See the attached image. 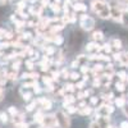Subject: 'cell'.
<instances>
[{"label":"cell","instance_id":"7402d4cb","mask_svg":"<svg viewBox=\"0 0 128 128\" xmlns=\"http://www.w3.org/2000/svg\"><path fill=\"white\" fill-rule=\"evenodd\" d=\"M44 115H45V114H44V110H41V109H40V110H37V112H36V114L34 115V120H35V122H37V123H41L42 118H44Z\"/></svg>","mask_w":128,"mask_h":128},{"label":"cell","instance_id":"603a6c76","mask_svg":"<svg viewBox=\"0 0 128 128\" xmlns=\"http://www.w3.org/2000/svg\"><path fill=\"white\" fill-rule=\"evenodd\" d=\"M8 81V72L5 69H0V84H4Z\"/></svg>","mask_w":128,"mask_h":128},{"label":"cell","instance_id":"2e32d148","mask_svg":"<svg viewBox=\"0 0 128 128\" xmlns=\"http://www.w3.org/2000/svg\"><path fill=\"white\" fill-rule=\"evenodd\" d=\"M112 52H113V49H112V46H110L109 42H108V44L101 45V52H100V54H106V55H109V54H112Z\"/></svg>","mask_w":128,"mask_h":128},{"label":"cell","instance_id":"7dc6e473","mask_svg":"<svg viewBox=\"0 0 128 128\" xmlns=\"http://www.w3.org/2000/svg\"><path fill=\"white\" fill-rule=\"evenodd\" d=\"M108 128H115V127H114V126H109Z\"/></svg>","mask_w":128,"mask_h":128},{"label":"cell","instance_id":"8fae6325","mask_svg":"<svg viewBox=\"0 0 128 128\" xmlns=\"http://www.w3.org/2000/svg\"><path fill=\"white\" fill-rule=\"evenodd\" d=\"M114 86H115V90H118L119 92H124V91L127 90V87H128V84H127L126 81H120V80H118V81L114 83Z\"/></svg>","mask_w":128,"mask_h":128},{"label":"cell","instance_id":"52a82bcc","mask_svg":"<svg viewBox=\"0 0 128 128\" xmlns=\"http://www.w3.org/2000/svg\"><path fill=\"white\" fill-rule=\"evenodd\" d=\"M36 102L41 108V110H50L52 108V101L49 100V99H46V98H40Z\"/></svg>","mask_w":128,"mask_h":128},{"label":"cell","instance_id":"7a4b0ae2","mask_svg":"<svg viewBox=\"0 0 128 128\" xmlns=\"http://www.w3.org/2000/svg\"><path fill=\"white\" fill-rule=\"evenodd\" d=\"M55 116H56L58 128H70V118L67 113L59 110L55 113Z\"/></svg>","mask_w":128,"mask_h":128},{"label":"cell","instance_id":"b9f144b4","mask_svg":"<svg viewBox=\"0 0 128 128\" xmlns=\"http://www.w3.org/2000/svg\"><path fill=\"white\" fill-rule=\"evenodd\" d=\"M90 128H100V126L98 124V122H96V120H94V122H91Z\"/></svg>","mask_w":128,"mask_h":128},{"label":"cell","instance_id":"d6a6232c","mask_svg":"<svg viewBox=\"0 0 128 128\" xmlns=\"http://www.w3.org/2000/svg\"><path fill=\"white\" fill-rule=\"evenodd\" d=\"M20 66H22V62H20L19 59H17V60H14V62L12 63V69H14V70H18Z\"/></svg>","mask_w":128,"mask_h":128},{"label":"cell","instance_id":"3957f363","mask_svg":"<svg viewBox=\"0 0 128 128\" xmlns=\"http://www.w3.org/2000/svg\"><path fill=\"white\" fill-rule=\"evenodd\" d=\"M114 112V106L110 104V102H102L101 105H99L96 108V116H100V115H106L109 116L110 114H113Z\"/></svg>","mask_w":128,"mask_h":128},{"label":"cell","instance_id":"ba28073f","mask_svg":"<svg viewBox=\"0 0 128 128\" xmlns=\"http://www.w3.org/2000/svg\"><path fill=\"white\" fill-rule=\"evenodd\" d=\"M96 122H98V124L100 126V128H108L110 126V119L109 116L106 115H100V116H96Z\"/></svg>","mask_w":128,"mask_h":128},{"label":"cell","instance_id":"9c48e42d","mask_svg":"<svg viewBox=\"0 0 128 128\" xmlns=\"http://www.w3.org/2000/svg\"><path fill=\"white\" fill-rule=\"evenodd\" d=\"M109 44H110V46H112L113 51H118V50H120V49H122V41H120L119 38H116V37L112 38V40L109 41Z\"/></svg>","mask_w":128,"mask_h":128},{"label":"cell","instance_id":"1f68e13d","mask_svg":"<svg viewBox=\"0 0 128 128\" xmlns=\"http://www.w3.org/2000/svg\"><path fill=\"white\" fill-rule=\"evenodd\" d=\"M69 78H70L72 81H78V80H81V73H78V72H72L70 76H69Z\"/></svg>","mask_w":128,"mask_h":128},{"label":"cell","instance_id":"c3c4849f","mask_svg":"<svg viewBox=\"0 0 128 128\" xmlns=\"http://www.w3.org/2000/svg\"><path fill=\"white\" fill-rule=\"evenodd\" d=\"M80 2H81V0H80Z\"/></svg>","mask_w":128,"mask_h":128},{"label":"cell","instance_id":"f1b7e54d","mask_svg":"<svg viewBox=\"0 0 128 128\" xmlns=\"http://www.w3.org/2000/svg\"><path fill=\"white\" fill-rule=\"evenodd\" d=\"M76 60L80 63V66H82V64H86L88 62V56H86V55H78Z\"/></svg>","mask_w":128,"mask_h":128},{"label":"cell","instance_id":"f6af8a7d","mask_svg":"<svg viewBox=\"0 0 128 128\" xmlns=\"http://www.w3.org/2000/svg\"><path fill=\"white\" fill-rule=\"evenodd\" d=\"M54 3H58V4H59V3H60V0H54Z\"/></svg>","mask_w":128,"mask_h":128},{"label":"cell","instance_id":"bcb514c9","mask_svg":"<svg viewBox=\"0 0 128 128\" xmlns=\"http://www.w3.org/2000/svg\"><path fill=\"white\" fill-rule=\"evenodd\" d=\"M126 82H127V84H128V76H127V78H126Z\"/></svg>","mask_w":128,"mask_h":128},{"label":"cell","instance_id":"f35d334b","mask_svg":"<svg viewBox=\"0 0 128 128\" xmlns=\"http://www.w3.org/2000/svg\"><path fill=\"white\" fill-rule=\"evenodd\" d=\"M5 35H6V31L4 28H0V41L5 40Z\"/></svg>","mask_w":128,"mask_h":128},{"label":"cell","instance_id":"4fadbf2b","mask_svg":"<svg viewBox=\"0 0 128 128\" xmlns=\"http://www.w3.org/2000/svg\"><path fill=\"white\" fill-rule=\"evenodd\" d=\"M72 9L74 10V12H86L87 6L84 4H82V3H80V2H77V3H74L72 5Z\"/></svg>","mask_w":128,"mask_h":128},{"label":"cell","instance_id":"83f0119b","mask_svg":"<svg viewBox=\"0 0 128 128\" xmlns=\"http://www.w3.org/2000/svg\"><path fill=\"white\" fill-rule=\"evenodd\" d=\"M66 108H67V113L68 114H74V113L78 112V108H77V106H74V104L68 105V106H66Z\"/></svg>","mask_w":128,"mask_h":128},{"label":"cell","instance_id":"5b68a950","mask_svg":"<svg viewBox=\"0 0 128 128\" xmlns=\"http://www.w3.org/2000/svg\"><path fill=\"white\" fill-rule=\"evenodd\" d=\"M80 26H81V28L84 30V31H91V30H94V27H95V19L88 16L86 19L81 20Z\"/></svg>","mask_w":128,"mask_h":128},{"label":"cell","instance_id":"836d02e7","mask_svg":"<svg viewBox=\"0 0 128 128\" xmlns=\"http://www.w3.org/2000/svg\"><path fill=\"white\" fill-rule=\"evenodd\" d=\"M8 113H5V112H0V122L2 123H6L8 122Z\"/></svg>","mask_w":128,"mask_h":128},{"label":"cell","instance_id":"8d00e7d4","mask_svg":"<svg viewBox=\"0 0 128 128\" xmlns=\"http://www.w3.org/2000/svg\"><path fill=\"white\" fill-rule=\"evenodd\" d=\"M27 128H42V126H41V123H37V122H32V123H30V124H27Z\"/></svg>","mask_w":128,"mask_h":128},{"label":"cell","instance_id":"cb8c5ba5","mask_svg":"<svg viewBox=\"0 0 128 128\" xmlns=\"http://www.w3.org/2000/svg\"><path fill=\"white\" fill-rule=\"evenodd\" d=\"M100 101H101V98H98V96H91V98H90V105L95 106V108H98V106H99Z\"/></svg>","mask_w":128,"mask_h":128},{"label":"cell","instance_id":"277c9868","mask_svg":"<svg viewBox=\"0 0 128 128\" xmlns=\"http://www.w3.org/2000/svg\"><path fill=\"white\" fill-rule=\"evenodd\" d=\"M41 126H42V128H55V127H58L55 114L44 115V118L41 120Z\"/></svg>","mask_w":128,"mask_h":128},{"label":"cell","instance_id":"7bdbcfd3","mask_svg":"<svg viewBox=\"0 0 128 128\" xmlns=\"http://www.w3.org/2000/svg\"><path fill=\"white\" fill-rule=\"evenodd\" d=\"M70 66H72V68H77V67H80V63L77 60H74V62H72Z\"/></svg>","mask_w":128,"mask_h":128},{"label":"cell","instance_id":"6da1fadb","mask_svg":"<svg viewBox=\"0 0 128 128\" xmlns=\"http://www.w3.org/2000/svg\"><path fill=\"white\" fill-rule=\"evenodd\" d=\"M91 9L101 19H109L110 18V5L105 0H92Z\"/></svg>","mask_w":128,"mask_h":128},{"label":"cell","instance_id":"4dcf8cb0","mask_svg":"<svg viewBox=\"0 0 128 128\" xmlns=\"http://www.w3.org/2000/svg\"><path fill=\"white\" fill-rule=\"evenodd\" d=\"M86 81L87 80H78L77 82H76V88H78V90H82L84 86H86Z\"/></svg>","mask_w":128,"mask_h":128},{"label":"cell","instance_id":"484cf974","mask_svg":"<svg viewBox=\"0 0 128 128\" xmlns=\"http://www.w3.org/2000/svg\"><path fill=\"white\" fill-rule=\"evenodd\" d=\"M24 66H26V68L28 69V70H34V67H35V60L34 59H27L26 62H24Z\"/></svg>","mask_w":128,"mask_h":128},{"label":"cell","instance_id":"e575fe53","mask_svg":"<svg viewBox=\"0 0 128 128\" xmlns=\"http://www.w3.org/2000/svg\"><path fill=\"white\" fill-rule=\"evenodd\" d=\"M36 106H37V102H36V101H32L31 104H28V105L26 106V112H32V110L36 108Z\"/></svg>","mask_w":128,"mask_h":128},{"label":"cell","instance_id":"f546056e","mask_svg":"<svg viewBox=\"0 0 128 128\" xmlns=\"http://www.w3.org/2000/svg\"><path fill=\"white\" fill-rule=\"evenodd\" d=\"M115 76L118 77V80H120V81H126V78H127L128 74H127L124 70H119V72H116V73H115Z\"/></svg>","mask_w":128,"mask_h":128},{"label":"cell","instance_id":"8992f818","mask_svg":"<svg viewBox=\"0 0 128 128\" xmlns=\"http://www.w3.org/2000/svg\"><path fill=\"white\" fill-rule=\"evenodd\" d=\"M113 56L114 60H116L120 66L128 67V52H115Z\"/></svg>","mask_w":128,"mask_h":128},{"label":"cell","instance_id":"ac0fdd59","mask_svg":"<svg viewBox=\"0 0 128 128\" xmlns=\"http://www.w3.org/2000/svg\"><path fill=\"white\" fill-rule=\"evenodd\" d=\"M126 102H127V100H126L124 96H120V98L114 99V104H115V106H118V108H123V106L126 105Z\"/></svg>","mask_w":128,"mask_h":128},{"label":"cell","instance_id":"30bf717a","mask_svg":"<svg viewBox=\"0 0 128 128\" xmlns=\"http://www.w3.org/2000/svg\"><path fill=\"white\" fill-rule=\"evenodd\" d=\"M76 100H77V98H74L73 94H67V95H64V101H63V104H64V106H68V105L74 104V102H76Z\"/></svg>","mask_w":128,"mask_h":128},{"label":"cell","instance_id":"9a60e30c","mask_svg":"<svg viewBox=\"0 0 128 128\" xmlns=\"http://www.w3.org/2000/svg\"><path fill=\"white\" fill-rule=\"evenodd\" d=\"M91 38H92V41L100 42V41H102V40H104V34H102L101 31H95L94 34L91 35Z\"/></svg>","mask_w":128,"mask_h":128},{"label":"cell","instance_id":"d590c367","mask_svg":"<svg viewBox=\"0 0 128 128\" xmlns=\"http://www.w3.org/2000/svg\"><path fill=\"white\" fill-rule=\"evenodd\" d=\"M69 76H70V73H69L67 69H62V70H60V77H63L64 80H68Z\"/></svg>","mask_w":128,"mask_h":128},{"label":"cell","instance_id":"60d3db41","mask_svg":"<svg viewBox=\"0 0 128 128\" xmlns=\"http://www.w3.org/2000/svg\"><path fill=\"white\" fill-rule=\"evenodd\" d=\"M41 5L44 6V8H48V6H50L49 0H41Z\"/></svg>","mask_w":128,"mask_h":128},{"label":"cell","instance_id":"44dd1931","mask_svg":"<svg viewBox=\"0 0 128 128\" xmlns=\"http://www.w3.org/2000/svg\"><path fill=\"white\" fill-rule=\"evenodd\" d=\"M120 23L126 27H128V10H123V13H122V17H120Z\"/></svg>","mask_w":128,"mask_h":128},{"label":"cell","instance_id":"d6986e66","mask_svg":"<svg viewBox=\"0 0 128 128\" xmlns=\"http://www.w3.org/2000/svg\"><path fill=\"white\" fill-rule=\"evenodd\" d=\"M20 94H22V98H23L24 101L32 100V96H34V92H31V91H26V92H24V88L20 90Z\"/></svg>","mask_w":128,"mask_h":128},{"label":"cell","instance_id":"d4e9b609","mask_svg":"<svg viewBox=\"0 0 128 128\" xmlns=\"http://www.w3.org/2000/svg\"><path fill=\"white\" fill-rule=\"evenodd\" d=\"M50 8H51V10H52V13H55V14H59V13L62 12V6H60V4H58V3H51V4H50Z\"/></svg>","mask_w":128,"mask_h":128},{"label":"cell","instance_id":"ffe728a7","mask_svg":"<svg viewBox=\"0 0 128 128\" xmlns=\"http://www.w3.org/2000/svg\"><path fill=\"white\" fill-rule=\"evenodd\" d=\"M63 41H64V38H63V36H60V35H54V37H52V40H51V42L52 44H55L56 46H60L62 44H63Z\"/></svg>","mask_w":128,"mask_h":128},{"label":"cell","instance_id":"5bb4252c","mask_svg":"<svg viewBox=\"0 0 128 128\" xmlns=\"http://www.w3.org/2000/svg\"><path fill=\"white\" fill-rule=\"evenodd\" d=\"M94 112V108L91 105H86L84 108H81V109H78V114H81V115H90L91 113Z\"/></svg>","mask_w":128,"mask_h":128},{"label":"cell","instance_id":"4316f807","mask_svg":"<svg viewBox=\"0 0 128 128\" xmlns=\"http://www.w3.org/2000/svg\"><path fill=\"white\" fill-rule=\"evenodd\" d=\"M17 78H18L17 70L12 69L10 72H8V81H17Z\"/></svg>","mask_w":128,"mask_h":128},{"label":"cell","instance_id":"ee69618b","mask_svg":"<svg viewBox=\"0 0 128 128\" xmlns=\"http://www.w3.org/2000/svg\"><path fill=\"white\" fill-rule=\"evenodd\" d=\"M120 3H124V4H128V0H119Z\"/></svg>","mask_w":128,"mask_h":128},{"label":"cell","instance_id":"7c38bea8","mask_svg":"<svg viewBox=\"0 0 128 128\" xmlns=\"http://www.w3.org/2000/svg\"><path fill=\"white\" fill-rule=\"evenodd\" d=\"M12 118H13V123H14L16 126L24 123V114H23V113H17L14 116H12Z\"/></svg>","mask_w":128,"mask_h":128},{"label":"cell","instance_id":"74e56055","mask_svg":"<svg viewBox=\"0 0 128 128\" xmlns=\"http://www.w3.org/2000/svg\"><path fill=\"white\" fill-rule=\"evenodd\" d=\"M8 113H9L10 115H12V116H14V115L18 113V109L16 108V106H10V108L8 109Z\"/></svg>","mask_w":128,"mask_h":128},{"label":"cell","instance_id":"e0dca14e","mask_svg":"<svg viewBox=\"0 0 128 128\" xmlns=\"http://www.w3.org/2000/svg\"><path fill=\"white\" fill-rule=\"evenodd\" d=\"M42 49H44V52H45V55H48V56H52L55 54V48L54 46H42Z\"/></svg>","mask_w":128,"mask_h":128},{"label":"cell","instance_id":"ab89813d","mask_svg":"<svg viewBox=\"0 0 128 128\" xmlns=\"http://www.w3.org/2000/svg\"><path fill=\"white\" fill-rule=\"evenodd\" d=\"M122 109H123V113H124V115H126L127 118H128V102H126V105L123 106Z\"/></svg>","mask_w":128,"mask_h":128}]
</instances>
